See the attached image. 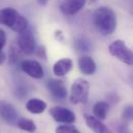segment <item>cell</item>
Returning a JSON list of instances; mask_svg holds the SVG:
<instances>
[{
    "label": "cell",
    "mask_w": 133,
    "mask_h": 133,
    "mask_svg": "<svg viewBox=\"0 0 133 133\" xmlns=\"http://www.w3.org/2000/svg\"><path fill=\"white\" fill-rule=\"evenodd\" d=\"M16 125L21 130L27 131V132L29 133H33L36 131V124L34 123L32 120L27 119V118H20L17 121V124Z\"/></svg>",
    "instance_id": "16"
},
{
    "label": "cell",
    "mask_w": 133,
    "mask_h": 133,
    "mask_svg": "<svg viewBox=\"0 0 133 133\" xmlns=\"http://www.w3.org/2000/svg\"><path fill=\"white\" fill-rule=\"evenodd\" d=\"M5 44H6V33L3 29L0 28V51L3 50Z\"/></svg>",
    "instance_id": "21"
},
{
    "label": "cell",
    "mask_w": 133,
    "mask_h": 133,
    "mask_svg": "<svg viewBox=\"0 0 133 133\" xmlns=\"http://www.w3.org/2000/svg\"><path fill=\"white\" fill-rule=\"evenodd\" d=\"M87 0H62L60 9L65 16H74L84 8Z\"/></svg>",
    "instance_id": "9"
},
{
    "label": "cell",
    "mask_w": 133,
    "mask_h": 133,
    "mask_svg": "<svg viewBox=\"0 0 133 133\" xmlns=\"http://www.w3.org/2000/svg\"><path fill=\"white\" fill-rule=\"evenodd\" d=\"M17 44L19 49L26 55H32L36 50V39L31 28H27L23 32L19 33Z\"/></svg>",
    "instance_id": "5"
},
{
    "label": "cell",
    "mask_w": 133,
    "mask_h": 133,
    "mask_svg": "<svg viewBox=\"0 0 133 133\" xmlns=\"http://www.w3.org/2000/svg\"><path fill=\"white\" fill-rule=\"evenodd\" d=\"M108 52L112 57L117 58L119 61L127 65H133V52L123 40L117 39L112 41L108 45Z\"/></svg>",
    "instance_id": "4"
},
{
    "label": "cell",
    "mask_w": 133,
    "mask_h": 133,
    "mask_svg": "<svg viewBox=\"0 0 133 133\" xmlns=\"http://www.w3.org/2000/svg\"><path fill=\"white\" fill-rule=\"evenodd\" d=\"M0 118L7 124H17L19 118V112L17 108L9 102L0 100Z\"/></svg>",
    "instance_id": "7"
},
{
    "label": "cell",
    "mask_w": 133,
    "mask_h": 133,
    "mask_svg": "<svg viewBox=\"0 0 133 133\" xmlns=\"http://www.w3.org/2000/svg\"><path fill=\"white\" fill-rule=\"evenodd\" d=\"M76 48L79 50V51H89L90 49V44L88 41L82 39V40H78L76 42Z\"/></svg>",
    "instance_id": "20"
},
{
    "label": "cell",
    "mask_w": 133,
    "mask_h": 133,
    "mask_svg": "<svg viewBox=\"0 0 133 133\" xmlns=\"http://www.w3.org/2000/svg\"><path fill=\"white\" fill-rule=\"evenodd\" d=\"M21 69L30 77L35 79H40L43 77L44 71L41 64L36 60H23L21 62Z\"/></svg>",
    "instance_id": "8"
},
{
    "label": "cell",
    "mask_w": 133,
    "mask_h": 133,
    "mask_svg": "<svg viewBox=\"0 0 133 133\" xmlns=\"http://www.w3.org/2000/svg\"><path fill=\"white\" fill-rule=\"evenodd\" d=\"M56 133H81V131L70 124H65L58 126L56 128Z\"/></svg>",
    "instance_id": "18"
},
{
    "label": "cell",
    "mask_w": 133,
    "mask_h": 133,
    "mask_svg": "<svg viewBox=\"0 0 133 133\" xmlns=\"http://www.w3.org/2000/svg\"><path fill=\"white\" fill-rule=\"evenodd\" d=\"M50 115L56 122L63 123V124H72L76 120L75 115L72 110L62 107V106L52 107L50 109Z\"/></svg>",
    "instance_id": "6"
},
{
    "label": "cell",
    "mask_w": 133,
    "mask_h": 133,
    "mask_svg": "<svg viewBox=\"0 0 133 133\" xmlns=\"http://www.w3.org/2000/svg\"><path fill=\"white\" fill-rule=\"evenodd\" d=\"M22 54H23V52L19 49V46L18 48L14 46V45L10 46L9 53H8V62H9V64H11V65L17 64L19 62V60L21 59Z\"/></svg>",
    "instance_id": "17"
},
{
    "label": "cell",
    "mask_w": 133,
    "mask_h": 133,
    "mask_svg": "<svg viewBox=\"0 0 133 133\" xmlns=\"http://www.w3.org/2000/svg\"><path fill=\"white\" fill-rule=\"evenodd\" d=\"M73 62L69 58H63L58 60L54 66H53V72L56 76H64L72 69Z\"/></svg>",
    "instance_id": "13"
},
{
    "label": "cell",
    "mask_w": 133,
    "mask_h": 133,
    "mask_svg": "<svg viewBox=\"0 0 133 133\" xmlns=\"http://www.w3.org/2000/svg\"><path fill=\"white\" fill-rule=\"evenodd\" d=\"M94 24L102 35H110L117 28V16L107 6H100L94 12Z\"/></svg>",
    "instance_id": "1"
},
{
    "label": "cell",
    "mask_w": 133,
    "mask_h": 133,
    "mask_svg": "<svg viewBox=\"0 0 133 133\" xmlns=\"http://www.w3.org/2000/svg\"><path fill=\"white\" fill-rule=\"evenodd\" d=\"M0 25H4L16 33H21L29 27L26 17L21 15L14 7H4L0 9Z\"/></svg>",
    "instance_id": "2"
},
{
    "label": "cell",
    "mask_w": 133,
    "mask_h": 133,
    "mask_svg": "<svg viewBox=\"0 0 133 133\" xmlns=\"http://www.w3.org/2000/svg\"><path fill=\"white\" fill-rule=\"evenodd\" d=\"M46 88L57 99H65L67 97V88L61 79H50L46 84Z\"/></svg>",
    "instance_id": "10"
},
{
    "label": "cell",
    "mask_w": 133,
    "mask_h": 133,
    "mask_svg": "<svg viewBox=\"0 0 133 133\" xmlns=\"http://www.w3.org/2000/svg\"><path fill=\"white\" fill-rule=\"evenodd\" d=\"M38 1V3L40 4V5H45L48 2H49V0H37Z\"/></svg>",
    "instance_id": "23"
},
{
    "label": "cell",
    "mask_w": 133,
    "mask_h": 133,
    "mask_svg": "<svg viewBox=\"0 0 133 133\" xmlns=\"http://www.w3.org/2000/svg\"><path fill=\"white\" fill-rule=\"evenodd\" d=\"M77 65H78V69L79 71L85 74V75H92L95 73L96 71V63L95 61L89 57V56H83L78 59L77 61Z\"/></svg>",
    "instance_id": "11"
},
{
    "label": "cell",
    "mask_w": 133,
    "mask_h": 133,
    "mask_svg": "<svg viewBox=\"0 0 133 133\" xmlns=\"http://www.w3.org/2000/svg\"><path fill=\"white\" fill-rule=\"evenodd\" d=\"M108 112V103L105 101H98L93 106V116L101 121L106 119Z\"/></svg>",
    "instance_id": "15"
},
{
    "label": "cell",
    "mask_w": 133,
    "mask_h": 133,
    "mask_svg": "<svg viewBox=\"0 0 133 133\" xmlns=\"http://www.w3.org/2000/svg\"><path fill=\"white\" fill-rule=\"evenodd\" d=\"M6 54L3 51H0V65H2L5 61H6Z\"/></svg>",
    "instance_id": "22"
},
{
    "label": "cell",
    "mask_w": 133,
    "mask_h": 133,
    "mask_svg": "<svg viewBox=\"0 0 133 133\" xmlns=\"http://www.w3.org/2000/svg\"><path fill=\"white\" fill-rule=\"evenodd\" d=\"M85 121H86L87 126L94 133H110L107 126L105 124H103L101 122V120L97 119L94 116L85 115Z\"/></svg>",
    "instance_id": "12"
},
{
    "label": "cell",
    "mask_w": 133,
    "mask_h": 133,
    "mask_svg": "<svg viewBox=\"0 0 133 133\" xmlns=\"http://www.w3.org/2000/svg\"><path fill=\"white\" fill-rule=\"evenodd\" d=\"M122 116L126 122H133V105H127L123 109Z\"/></svg>",
    "instance_id": "19"
},
{
    "label": "cell",
    "mask_w": 133,
    "mask_h": 133,
    "mask_svg": "<svg viewBox=\"0 0 133 133\" xmlns=\"http://www.w3.org/2000/svg\"><path fill=\"white\" fill-rule=\"evenodd\" d=\"M46 108V103L39 98H32L26 102V109L31 114H42Z\"/></svg>",
    "instance_id": "14"
},
{
    "label": "cell",
    "mask_w": 133,
    "mask_h": 133,
    "mask_svg": "<svg viewBox=\"0 0 133 133\" xmlns=\"http://www.w3.org/2000/svg\"><path fill=\"white\" fill-rule=\"evenodd\" d=\"M90 83L84 78H76L71 85L69 99L72 104L86 103L89 98Z\"/></svg>",
    "instance_id": "3"
}]
</instances>
